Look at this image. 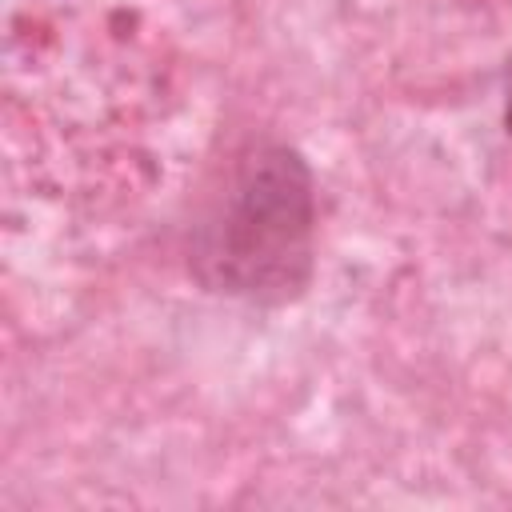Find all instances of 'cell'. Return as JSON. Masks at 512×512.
<instances>
[{"mask_svg": "<svg viewBox=\"0 0 512 512\" xmlns=\"http://www.w3.org/2000/svg\"><path fill=\"white\" fill-rule=\"evenodd\" d=\"M312 184L288 148L244 156L200 224L196 264L220 292L288 296L308 268Z\"/></svg>", "mask_w": 512, "mask_h": 512, "instance_id": "cell-1", "label": "cell"}, {"mask_svg": "<svg viewBox=\"0 0 512 512\" xmlns=\"http://www.w3.org/2000/svg\"><path fill=\"white\" fill-rule=\"evenodd\" d=\"M508 124H512V108H508Z\"/></svg>", "mask_w": 512, "mask_h": 512, "instance_id": "cell-2", "label": "cell"}]
</instances>
